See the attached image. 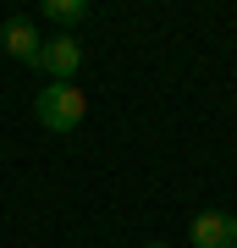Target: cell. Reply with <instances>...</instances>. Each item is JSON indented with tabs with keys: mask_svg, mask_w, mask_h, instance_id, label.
Returning <instances> with one entry per match:
<instances>
[{
	"mask_svg": "<svg viewBox=\"0 0 237 248\" xmlns=\"http://www.w3.org/2000/svg\"><path fill=\"white\" fill-rule=\"evenodd\" d=\"M33 116H39L44 133H78L83 116H88V99H83L78 83H50V89H39Z\"/></svg>",
	"mask_w": 237,
	"mask_h": 248,
	"instance_id": "cell-1",
	"label": "cell"
},
{
	"mask_svg": "<svg viewBox=\"0 0 237 248\" xmlns=\"http://www.w3.org/2000/svg\"><path fill=\"white\" fill-rule=\"evenodd\" d=\"M33 72H44L50 83H72L83 72V45L72 33H55V39H44V50H39V66Z\"/></svg>",
	"mask_w": 237,
	"mask_h": 248,
	"instance_id": "cell-2",
	"label": "cell"
},
{
	"mask_svg": "<svg viewBox=\"0 0 237 248\" xmlns=\"http://www.w3.org/2000/svg\"><path fill=\"white\" fill-rule=\"evenodd\" d=\"M193 248H237V215L232 210H199L188 221Z\"/></svg>",
	"mask_w": 237,
	"mask_h": 248,
	"instance_id": "cell-3",
	"label": "cell"
},
{
	"mask_svg": "<svg viewBox=\"0 0 237 248\" xmlns=\"http://www.w3.org/2000/svg\"><path fill=\"white\" fill-rule=\"evenodd\" d=\"M0 45H6L11 61H22V66H39V50H44V39H39V28L28 22V17H6L0 22Z\"/></svg>",
	"mask_w": 237,
	"mask_h": 248,
	"instance_id": "cell-4",
	"label": "cell"
},
{
	"mask_svg": "<svg viewBox=\"0 0 237 248\" xmlns=\"http://www.w3.org/2000/svg\"><path fill=\"white\" fill-rule=\"evenodd\" d=\"M88 0H44V22H55L66 33V28H78V22H88Z\"/></svg>",
	"mask_w": 237,
	"mask_h": 248,
	"instance_id": "cell-5",
	"label": "cell"
},
{
	"mask_svg": "<svg viewBox=\"0 0 237 248\" xmlns=\"http://www.w3.org/2000/svg\"><path fill=\"white\" fill-rule=\"evenodd\" d=\"M143 248H171V243H143Z\"/></svg>",
	"mask_w": 237,
	"mask_h": 248,
	"instance_id": "cell-6",
	"label": "cell"
}]
</instances>
